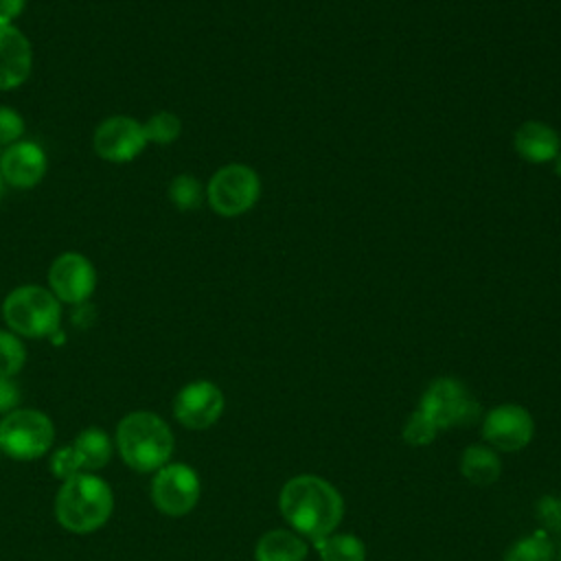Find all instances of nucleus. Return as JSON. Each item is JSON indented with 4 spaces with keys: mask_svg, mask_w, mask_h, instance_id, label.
<instances>
[{
    "mask_svg": "<svg viewBox=\"0 0 561 561\" xmlns=\"http://www.w3.org/2000/svg\"><path fill=\"white\" fill-rule=\"evenodd\" d=\"M114 447L129 469L153 473L171 462L175 438L162 416L149 410H136L118 421Z\"/></svg>",
    "mask_w": 561,
    "mask_h": 561,
    "instance_id": "2",
    "label": "nucleus"
},
{
    "mask_svg": "<svg viewBox=\"0 0 561 561\" xmlns=\"http://www.w3.org/2000/svg\"><path fill=\"white\" fill-rule=\"evenodd\" d=\"M26 0H0V22L13 24V20L24 11Z\"/></svg>",
    "mask_w": 561,
    "mask_h": 561,
    "instance_id": "29",
    "label": "nucleus"
},
{
    "mask_svg": "<svg viewBox=\"0 0 561 561\" xmlns=\"http://www.w3.org/2000/svg\"><path fill=\"white\" fill-rule=\"evenodd\" d=\"M145 136H147V142H158V145H169L173 142L180 131H182V121L173 114V112H167V110H160L156 114H151L145 123Z\"/></svg>",
    "mask_w": 561,
    "mask_h": 561,
    "instance_id": "23",
    "label": "nucleus"
},
{
    "mask_svg": "<svg viewBox=\"0 0 561 561\" xmlns=\"http://www.w3.org/2000/svg\"><path fill=\"white\" fill-rule=\"evenodd\" d=\"M2 188H4V180H2V175H0V199H2Z\"/></svg>",
    "mask_w": 561,
    "mask_h": 561,
    "instance_id": "31",
    "label": "nucleus"
},
{
    "mask_svg": "<svg viewBox=\"0 0 561 561\" xmlns=\"http://www.w3.org/2000/svg\"><path fill=\"white\" fill-rule=\"evenodd\" d=\"M552 169H554V173L561 178V151L554 156V160H552Z\"/></svg>",
    "mask_w": 561,
    "mask_h": 561,
    "instance_id": "30",
    "label": "nucleus"
},
{
    "mask_svg": "<svg viewBox=\"0 0 561 561\" xmlns=\"http://www.w3.org/2000/svg\"><path fill=\"white\" fill-rule=\"evenodd\" d=\"M278 508L291 530L309 541L335 533L344 517V500L340 491L313 473L289 478L280 486Z\"/></svg>",
    "mask_w": 561,
    "mask_h": 561,
    "instance_id": "1",
    "label": "nucleus"
},
{
    "mask_svg": "<svg viewBox=\"0 0 561 561\" xmlns=\"http://www.w3.org/2000/svg\"><path fill=\"white\" fill-rule=\"evenodd\" d=\"M460 473L476 486H489L500 478L502 460L489 445H469L460 454Z\"/></svg>",
    "mask_w": 561,
    "mask_h": 561,
    "instance_id": "18",
    "label": "nucleus"
},
{
    "mask_svg": "<svg viewBox=\"0 0 561 561\" xmlns=\"http://www.w3.org/2000/svg\"><path fill=\"white\" fill-rule=\"evenodd\" d=\"M26 364V348L13 331H0V377H15Z\"/></svg>",
    "mask_w": 561,
    "mask_h": 561,
    "instance_id": "22",
    "label": "nucleus"
},
{
    "mask_svg": "<svg viewBox=\"0 0 561 561\" xmlns=\"http://www.w3.org/2000/svg\"><path fill=\"white\" fill-rule=\"evenodd\" d=\"M513 147L526 162L546 164L561 151V138L550 125L541 121H526L515 129Z\"/></svg>",
    "mask_w": 561,
    "mask_h": 561,
    "instance_id": "15",
    "label": "nucleus"
},
{
    "mask_svg": "<svg viewBox=\"0 0 561 561\" xmlns=\"http://www.w3.org/2000/svg\"><path fill=\"white\" fill-rule=\"evenodd\" d=\"M33 68V50L26 35L13 26L0 22V90H13L22 85Z\"/></svg>",
    "mask_w": 561,
    "mask_h": 561,
    "instance_id": "14",
    "label": "nucleus"
},
{
    "mask_svg": "<svg viewBox=\"0 0 561 561\" xmlns=\"http://www.w3.org/2000/svg\"><path fill=\"white\" fill-rule=\"evenodd\" d=\"M559 561H561V552H559Z\"/></svg>",
    "mask_w": 561,
    "mask_h": 561,
    "instance_id": "32",
    "label": "nucleus"
},
{
    "mask_svg": "<svg viewBox=\"0 0 561 561\" xmlns=\"http://www.w3.org/2000/svg\"><path fill=\"white\" fill-rule=\"evenodd\" d=\"M55 443V423L35 408H18L0 421V451L13 460L28 462L46 456Z\"/></svg>",
    "mask_w": 561,
    "mask_h": 561,
    "instance_id": "5",
    "label": "nucleus"
},
{
    "mask_svg": "<svg viewBox=\"0 0 561 561\" xmlns=\"http://www.w3.org/2000/svg\"><path fill=\"white\" fill-rule=\"evenodd\" d=\"M48 467H50V473H53L57 480H61V482L68 480V478H72V476H77V473H81L79 460H77V456H75V451H72L70 445H64V447L55 449L53 456H50Z\"/></svg>",
    "mask_w": 561,
    "mask_h": 561,
    "instance_id": "25",
    "label": "nucleus"
},
{
    "mask_svg": "<svg viewBox=\"0 0 561 561\" xmlns=\"http://www.w3.org/2000/svg\"><path fill=\"white\" fill-rule=\"evenodd\" d=\"M320 554V561H364V541L351 533H331L311 541Z\"/></svg>",
    "mask_w": 561,
    "mask_h": 561,
    "instance_id": "19",
    "label": "nucleus"
},
{
    "mask_svg": "<svg viewBox=\"0 0 561 561\" xmlns=\"http://www.w3.org/2000/svg\"><path fill=\"white\" fill-rule=\"evenodd\" d=\"M535 436L533 414L517 403H500L482 419V438L495 451H519Z\"/></svg>",
    "mask_w": 561,
    "mask_h": 561,
    "instance_id": "9",
    "label": "nucleus"
},
{
    "mask_svg": "<svg viewBox=\"0 0 561 561\" xmlns=\"http://www.w3.org/2000/svg\"><path fill=\"white\" fill-rule=\"evenodd\" d=\"M309 552L307 541L289 530L274 528L259 537L254 546V561H305Z\"/></svg>",
    "mask_w": 561,
    "mask_h": 561,
    "instance_id": "16",
    "label": "nucleus"
},
{
    "mask_svg": "<svg viewBox=\"0 0 561 561\" xmlns=\"http://www.w3.org/2000/svg\"><path fill=\"white\" fill-rule=\"evenodd\" d=\"M46 153L37 142L18 140L0 156V175L13 188H33L46 173Z\"/></svg>",
    "mask_w": 561,
    "mask_h": 561,
    "instance_id": "13",
    "label": "nucleus"
},
{
    "mask_svg": "<svg viewBox=\"0 0 561 561\" xmlns=\"http://www.w3.org/2000/svg\"><path fill=\"white\" fill-rule=\"evenodd\" d=\"M401 436L408 445L412 447H423V445H430L434 443V438L438 436V430L436 425L421 412V410H414L405 423H403V430H401Z\"/></svg>",
    "mask_w": 561,
    "mask_h": 561,
    "instance_id": "24",
    "label": "nucleus"
},
{
    "mask_svg": "<svg viewBox=\"0 0 561 561\" xmlns=\"http://www.w3.org/2000/svg\"><path fill=\"white\" fill-rule=\"evenodd\" d=\"M226 408L224 392L208 379L184 383L173 397V416L186 430H206L215 425Z\"/></svg>",
    "mask_w": 561,
    "mask_h": 561,
    "instance_id": "10",
    "label": "nucleus"
},
{
    "mask_svg": "<svg viewBox=\"0 0 561 561\" xmlns=\"http://www.w3.org/2000/svg\"><path fill=\"white\" fill-rule=\"evenodd\" d=\"M552 543L550 535L539 528L522 539H517L504 554V561H552Z\"/></svg>",
    "mask_w": 561,
    "mask_h": 561,
    "instance_id": "20",
    "label": "nucleus"
},
{
    "mask_svg": "<svg viewBox=\"0 0 561 561\" xmlns=\"http://www.w3.org/2000/svg\"><path fill=\"white\" fill-rule=\"evenodd\" d=\"M261 195L259 173L241 162L219 167L206 184V202L221 217L248 213Z\"/></svg>",
    "mask_w": 561,
    "mask_h": 561,
    "instance_id": "7",
    "label": "nucleus"
},
{
    "mask_svg": "<svg viewBox=\"0 0 561 561\" xmlns=\"http://www.w3.org/2000/svg\"><path fill=\"white\" fill-rule=\"evenodd\" d=\"M151 504L169 517L188 515L202 495V482L197 471L186 462H167L153 471L149 484Z\"/></svg>",
    "mask_w": 561,
    "mask_h": 561,
    "instance_id": "8",
    "label": "nucleus"
},
{
    "mask_svg": "<svg viewBox=\"0 0 561 561\" xmlns=\"http://www.w3.org/2000/svg\"><path fill=\"white\" fill-rule=\"evenodd\" d=\"M2 318L9 331L22 337H50L59 331L61 305L42 285H20L2 302Z\"/></svg>",
    "mask_w": 561,
    "mask_h": 561,
    "instance_id": "4",
    "label": "nucleus"
},
{
    "mask_svg": "<svg viewBox=\"0 0 561 561\" xmlns=\"http://www.w3.org/2000/svg\"><path fill=\"white\" fill-rule=\"evenodd\" d=\"M416 410H421L438 432L471 425L480 419V403L456 377H438L430 381Z\"/></svg>",
    "mask_w": 561,
    "mask_h": 561,
    "instance_id": "6",
    "label": "nucleus"
},
{
    "mask_svg": "<svg viewBox=\"0 0 561 561\" xmlns=\"http://www.w3.org/2000/svg\"><path fill=\"white\" fill-rule=\"evenodd\" d=\"M70 447L79 460L81 471H90V473L103 469L114 454V440L101 427L81 430L70 443Z\"/></svg>",
    "mask_w": 561,
    "mask_h": 561,
    "instance_id": "17",
    "label": "nucleus"
},
{
    "mask_svg": "<svg viewBox=\"0 0 561 561\" xmlns=\"http://www.w3.org/2000/svg\"><path fill=\"white\" fill-rule=\"evenodd\" d=\"M537 519L546 533H561V497L543 495L537 502Z\"/></svg>",
    "mask_w": 561,
    "mask_h": 561,
    "instance_id": "27",
    "label": "nucleus"
},
{
    "mask_svg": "<svg viewBox=\"0 0 561 561\" xmlns=\"http://www.w3.org/2000/svg\"><path fill=\"white\" fill-rule=\"evenodd\" d=\"M114 511L112 486L96 473L81 471L64 480L55 495L59 526L75 535H90L107 524Z\"/></svg>",
    "mask_w": 561,
    "mask_h": 561,
    "instance_id": "3",
    "label": "nucleus"
},
{
    "mask_svg": "<svg viewBox=\"0 0 561 561\" xmlns=\"http://www.w3.org/2000/svg\"><path fill=\"white\" fill-rule=\"evenodd\" d=\"M20 386L13 377H0V414H9L20 408Z\"/></svg>",
    "mask_w": 561,
    "mask_h": 561,
    "instance_id": "28",
    "label": "nucleus"
},
{
    "mask_svg": "<svg viewBox=\"0 0 561 561\" xmlns=\"http://www.w3.org/2000/svg\"><path fill=\"white\" fill-rule=\"evenodd\" d=\"M169 202L180 210H195L199 208L206 191L202 188L199 180L188 173H180L169 184Z\"/></svg>",
    "mask_w": 561,
    "mask_h": 561,
    "instance_id": "21",
    "label": "nucleus"
},
{
    "mask_svg": "<svg viewBox=\"0 0 561 561\" xmlns=\"http://www.w3.org/2000/svg\"><path fill=\"white\" fill-rule=\"evenodd\" d=\"M24 134V118L18 110L9 105H0V145L9 147L20 140Z\"/></svg>",
    "mask_w": 561,
    "mask_h": 561,
    "instance_id": "26",
    "label": "nucleus"
},
{
    "mask_svg": "<svg viewBox=\"0 0 561 561\" xmlns=\"http://www.w3.org/2000/svg\"><path fill=\"white\" fill-rule=\"evenodd\" d=\"M96 287L94 265L81 252H61L48 267V289L59 302L81 305Z\"/></svg>",
    "mask_w": 561,
    "mask_h": 561,
    "instance_id": "11",
    "label": "nucleus"
},
{
    "mask_svg": "<svg viewBox=\"0 0 561 561\" xmlns=\"http://www.w3.org/2000/svg\"><path fill=\"white\" fill-rule=\"evenodd\" d=\"M94 151L107 162H129L147 145L145 127L131 116H110L94 129Z\"/></svg>",
    "mask_w": 561,
    "mask_h": 561,
    "instance_id": "12",
    "label": "nucleus"
}]
</instances>
